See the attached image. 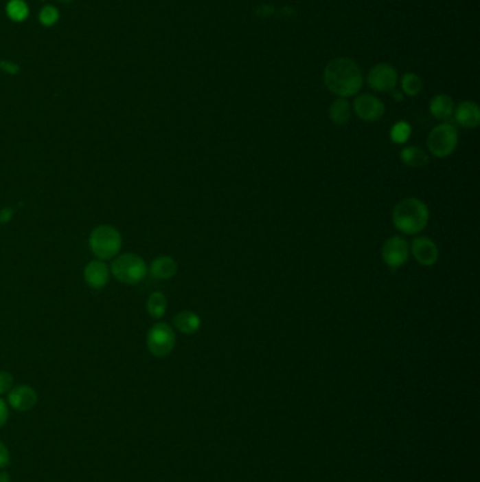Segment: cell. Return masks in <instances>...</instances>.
<instances>
[{
  "label": "cell",
  "mask_w": 480,
  "mask_h": 482,
  "mask_svg": "<svg viewBox=\"0 0 480 482\" xmlns=\"http://www.w3.org/2000/svg\"><path fill=\"white\" fill-rule=\"evenodd\" d=\"M323 80L331 94L338 98H350L362 89L363 75L355 61L340 56L325 65Z\"/></svg>",
  "instance_id": "6da1fadb"
},
{
  "label": "cell",
  "mask_w": 480,
  "mask_h": 482,
  "mask_svg": "<svg viewBox=\"0 0 480 482\" xmlns=\"http://www.w3.org/2000/svg\"><path fill=\"white\" fill-rule=\"evenodd\" d=\"M391 220L394 228L407 236L421 233L430 220L428 206L418 197H404L393 209Z\"/></svg>",
  "instance_id": "7a4b0ae2"
},
{
  "label": "cell",
  "mask_w": 480,
  "mask_h": 482,
  "mask_svg": "<svg viewBox=\"0 0 480 482\" xmlns=\"http://www.w3.org/2000/svg\"><path fill=\"white\" fill-rule=\"evenodd\" d=\"M122 247L123 237L115 226H96L89 236V248L98 260H113L120 254Z\"/></svg>",
  "instance_id": "3957f363"
},
{
  "label": "cell",
  "mask_w": 480,
  "mask_h": 482,
  "mask_svg": "<svg viewBox=\"0 0 480 482\" xmlns=\"http://www.w3.org/2000/svg\"><path fill=\"white\" fill-rule=\"evenodd\" d=\"M110 272L124 285H137L148 275V265L138 254L123 252L113 259Z\"/></svg>",
  "instance_id": "277c9868"
},
{
  "label": "cell",
  "mask_w": 480,
  "mask_h": 482,
  "mask_svg": "<svg viewBox=\"0 0 480 482\" xmlns=\"http://www.w3.org/2000/svg\"><path fill=\"white\" fill-rule=\"evenodd\" d=\"M458 147V131L449 123L435 126L427 138V149L437 158H445Z\"/></svg>",
  "instance_id": "5b68a950"
},
{
  "label": "cell",
  "mask_w": 480,
  "mask_h": 482,
  "mask_svg": "<svg viewBox=\"0 0 480 482\" xmlns=\"http://www.w3.org/2000/svg\"><path fill=\"white\" fill-rule=\"evenodd\" d=\"M176 344L174 329L168 323L158 322L147 333V349L157 358H165L171 354Z\"/></svg>",
  "instance_id": "8992f818"
},
{
  "label": "cell",
  "mask_w": 480,
  "mask_h": 482,
  "mask_svg": "<svg viewBox=\"0 0 480 482\" xmlns=\"http://www.w3.org/2000/svg\"><path fill=\"white\" fill-rule=\"evenodd\" d=\"M410 257V244L402 236L389 237L382 245L383 263L391 270L402 268Z\"/></svg>",
  "instance_id": "52a82bcc"
},
{
  "label": "cell",
  "mask_w": 480,
  "mask_h": 482,
  "mask_svg": "<svg viewBox=\"0 0 480 482\" xmlns=\"http://www.w3.org/2000/svg\"><path fill=\"white\" fill-rule=\"evenodd\" d=\"M352 109L355 111V115L361 120L368 122V123L378 122L385 115L383 102L371 94H362V95L356 96L354 100Z\"/></svg>",
  "instance_id": "ba28073f"
},
{
  "label": "cell",
  "mask_w": 480,
  "mask_h": 482,
  "mask_svg": "<svg viewBox=\"0 0 480 482\" xmlns=\"http://www.w3.org/2000/svg\"><path fill=\"white\" fill-rule=\"evenodd\" d=\"M398 71L390 64H378L368 72V85L375 92H391L398 85Z\"/></svg>",
  "instance_id": "9c48e42d"
},
{
  "label": "cell",
  "mask_w": 480,
  "mask_h": 482,
  "mask_svg": "<svg viewBox=\"0 0 480 482\" xmlns=\"http://www.w3.org/2000/svg\"><path fill=\"white\" fill-rule=\"evenodd\" d=\"M410 254L422 267H433L439 259V250L430 237H417L410 244Z\"/></svg>",
  "instance_id": "30bf717a"
},
{
  "label": "cell",
  "mask_w": 480,
  "mask_h": 482,
  "mask_svg": "<svg viewBox=\"0 0 480 482\" xmlns=\"http://www.w3.org/2000/svg\"><path fill=\"white\" fill-rule=\"evenodd\" d=\"M38 401L37 392L30 385H16L8 393V404L17 412L32 410Z\"/></svg>",
  "instance_id": "8fae6325"
},
{
  "label": "cell",
  "mask_w": 480,
  "mask_h": 482,
  "mask_svg": "<svg viewBox=\"0 0 480 482\" xmlns=\"http://www.w3.org/2000/svg\"><path fill=\"white\" fill-rule=\"evenodd\" d=\"M110 276V267H107L104 261L98 259L89 261L83 270L84 282H87L88 287H91L92 289H103L104 287H107Z\"/></svg>",
  "instance_id": "7c38bea8"
},
{
  "label": "cell",
  "mask_w": 480,
  "mask_h": 482,
  "mask_svg": "<svg viewBox=\"0 0 480 482\" xmlns=\"http://www.w3.org/2000/svg\"><path fill=\"white\" fill-rule=\"evenodd\" d=\"M455 120L464 129H476L480 123V109L475 102L465 100L454 109Z\"/></svg>",
  "instance_id": "4fadbf2b"
},
{
  "label": "cell",
  "mask_w": 480,
  "mask_h": 482,
  "mask_svg": "<svg viewBox=\"0 0 480 482\" xmlns=\"http://www.w3.org/2000/svg\"><path fill=\"white\" fill-rule=\"evenodd\" d=\"M148 271L152 278L158 281H166L176 275L178 263L172 257H169V255H161V257H157L151 263Z\"/></svg>",
  "instance_id": "5bb4252c"
},
{
  "label": "cell",
  "mask_w": 480,
  "mask_h": 482,
  "mask_svg": "<svg viewBox=\"0 0 480 482\" xmlns=\"http://www.w3.org/2000/svg\"><path fill=\"white\" fill-rule=\"evenodd\" d=\"M175 329L183 334H194L202 326L201 316L192 310H182L172 319Z\"/></svg>",
  "instance_id": "9a60e30c"
},
{
  "label": "cell",
  "mask_w": 480,
  "mask_h": 482,
  "mask_svg": "<svg viewBox=\"0 0 480 482\" xmlns=\"http://www.w3.org/2000/svg\"><path fill=\"white\" fill-rule=\"evenodd\" d=\"M431 115L438 120H448L454 115V100L445 94L434 96L430 102Z\"/></svg>",
  "instance_id": "2e32d148"
},
{
  "label": "cell",
  "mask_w": 480,
  "mask_h": 482,
  "mask_svg": "<svg viewBox=\"0 0 480 482\" xmlns=\"http://www.w3.org/2000/svg\"><path fill=\"white\" fill-rule=\"evenodd\" d=\"M351 111L352 110H351L350 102L345 98H338L331 103L328 109V115L334 124L344 126L351 119Z\"/></svg>",
  "instance_id": "e0dca14e"
},
{
  "label": "cell",
  "mask_w": 480,
  "mask_h": 482,
  "mask_svg": "<svg viewBox=\"0 0 480 482\" xmlns=\"http://www.w3.org/2000/svg\"><path fill=\"white\" fill-rule=\"evenodd\" d=\"M400 160L404 165L411 166V168L424 166L430 162V157H428L427 151H424L418 146H410V147L403 149L400 153Z\"/></svg>",
  "instance_id": "ac0fdd59"
},
{
  "label": "cell",
  "mask_w": 480,
  "mask_h": 482,
  "mask_svg": "<svg viewBox=\"0 0 480 482\" xmlns=\"http://www.w3.org/2000/svg\"><path fill=\"white\" fill-rule=\"evenodd\" d=\"M147 311L152 319H162L168 309V299L162 292H152L147 299Z\"/></svg>",
  "instance_id": "d6986e66"
},
{
  "label": "cell",
  "mask_w": 480,
  "mask_h": 482,
  "mask_svg": "<svg viewBox=\"0 0 480 482\" xmlns=\"http://www.w3.org/2000/svg\"><path fill=\"white\" fill-rule=\"evenodd\" d=\"M422 79L413 72H407L402 78V91L407 96H417L422 91Z\"/></svg>",
  "instance_id": "ffe728a7"
},
{
  "label": "cell",
  "mask_w": 480,
  "mask_h": 482,
  "mask_svg": "<svg viewBox=\"0 0 480 482\" xmlns=\"http://www.w3.org/2000/svg\"><path fill=\"white\" fill-rule=\"evenodd\" d=\"M28 6L23 0H10L6 6L8 17L16 23L24 21L28 17Z\"/></svg>",
  "instance_id": "44dd1931"
},
{
  "label": "cell",
  "mask_w": 480,
  "mask_h": 482,
  "mask_svg": "<svg viewBox=\"0 0 480 482\" xmlns=\"http://www.w3.org/2000/svg\"><path fill=\"white\" fill-rule=\"evenodd\" d=\"M411 135V126L407 122L394 123L390 129V140L394 144H406Z\"/></svg>",
  "instance_id": "7402d4cb"
},
{
  "label": "cell",
  "mask_w": 480,
  "mask_h": 482,
  "mask_svg": "<svg viewBox=\"0 0 480 482\" xmlns=\"http://www.w3.org/2000/svg\"><path fill=\"white\" fill-rule=\"evenodd\" d=\"M58 19H60V13H58V10H56V8L52 5L44 6L38 14V20L44 27L54 25L56 21H58Z\"/></svg>",
  "instance_id": "603a6c76"
},
{
  "label": "cell",
  "mask_w": 480,
  "mask_h": 482,
  "mask_svg": "<svg viewBox=\"0 0 480 482\" xmlns=\"http://www.w3.org/2000/svg\"><path fill=\"white\" fill-rule=\"evenodd\" d=\"M14 378L8 371H0V396L9 393L10 389L14 386Z\"/></svg>",
  "instance_id": "cb8c5ba5"
},
{
  "label": "cell",
  "mask_w": 480,
  "mask_h": 482,
  "mask_svg": "<svg viewBox=\"0 0 480 482\" xmlns=\"http://www.w3.org/2000/svg\"><path fill=\"white\" fill-rule=\"evenodd\" d=\"M10 464V452L5 443L0 441V470L6 468Z\"/></svg>",
  "instance_id": "d4e9b609"
},
{
  "label": "cell",
  "mask_w": 480,
  "mask_h": 482,
  "mask_svg": "<svg viewBox=\"0 0 480 482\" xmlns=\"http://www.w3.org/2000/svg\"><path fill=\"white\" fill-rule=\"evenodd\" d=\"M0 69H2L3 72H6V74H10V75H16V74L20 72V67L16 63L8 61V60L0 61Z\"/></svg>",
  "instance_id": "484cf974"
},
{
  "label": "cell",
  "mask_w": 480,
  "mask_h": 482,
  "mask_svg": "<svg viewBox=\"0 0 480 482\" xmlns=\"http://www.w3.org/2000/svg\"><path fill=\"white\" fill-rule=\"evenodd\" d=\"M8 419H9V405L5 399H2V396H0V428L5 426Z\"/></svg>",
  "instance_id": "4316f807"
},
{
  "label": "cell",
  "mask_w": 480,
  "mask_h": 482,
  "mask_svg": "<svg viewBox=\"0 0 480 482\" xmlns=\"http://www.w3.org/2000/svg\"><path fill=\"white\" fill-rule=\"evenodd\" d=\"M0 482H12V476L9 472L0 470Z\"/></svg>",
  "instance_id": "83f0119b"
},
{
  "label": "cell",
  "mask_w": 480,
  "mask_h": 482,
  "mask_svg": "<svg viewBox=\"0 0 480 482\" xmlns=\"http://www.w3.org/2000/svg\"><path fill=\"white\" fill-rule=\"evenodd\" d=\"M393 98L396 102H402L403 100V94L398 92V91H393Z\"/></svg>",
  "instance_id": "f1b7e54d"
},
{
  "label": "cell",
  "mask_w": 480,
  "mask_h": 482,
  "mask_svg": "<svg viewBox=\"0 0 480 482\" xmlns=\"http://www.w3.org/2000/svg\"><path fill=\"white\" fill-rule=\"evenodd\" d=\"M60 2L61 3H73V2H76V0H60Z\"/></svg>",
  "instance_id": "f546056e"
},
{
  "label": "cell",
  "mask_w": 480,
  "mask_h": 482,
  "mask_svg": "<svg viewBox=\"0 0 480 482\" xmlns=\"http://www.w3.org/2000/svg\"><path fill=\"white\" fill-rule=\"evenodd\" d=\"M41 2H45V0H41Z\"/></svg>",
  "instance_id": "4dcf8cb0"
}]
</instances>
